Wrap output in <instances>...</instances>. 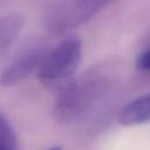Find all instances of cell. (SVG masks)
<instances>
[{"label":"cell","instance_id":"obj_1","mask_svg":"<svg viewBox=\"0 0 150 150\" xmlns=\"http://www.w3.org/2000/svg\"><path fill=\"white\" fill-rule=\"evenodd\" d=\"M82 59V43L75 36L68 38L46 53L38 76L46 86L63 87L71 80Z\"/></svg>","mask_w":150,"mask_h":150},{"label":"cell","instance_id":"obj_3","mask_svg":"<svg viewBox=\"0 0 150 150\" xmlns=\"http://www.w3.org/2000/svg\"><path fill=\"white\" fill-rule=\"evenodd\" d=\"M46 53L42 48L35 47L25 50L11 62L0 75V84L13 86L26 79L32 71L39 69Z\"/></svg>","mask_w":150,"mask_h":150},{"label":"cell","instance_id":"obj_4","mask_svg":"<svg viewBox=\"0 0 150 150\" xmlns=\"http://www.w3.org/2000/svg\"><path fill=\"white\" fill-rule=\"evenodd\" d=\"M118 122L123 125H136L150 122V93L125 104L118 114Z\"/></svg>","mask_w":150,"mask_h":150},{"label":"cell","instance_id":"obj_7","mask_svg":"<svg viewBox=\"0 0 150 150\" xmlns=\"http://www.w3.org/2000/svg\"><path fill=\"white\" fill-rule=\"evenodd\" d=\"M136 63H137V67H138L141 70L150 71V49L143 52V53L138 56Z\"/></svg>","mask_w":150,"mask_h":150},{"label":"cell","instance_id":"obj_6","mask_svg":"<svg viewBox=\"0 0 150 150\" xmlns=\"http://www.w3.org/2000/svg\"><path fill=\"white\" fill-rule=\"evenodd\" d=\"M0 150H19L16 134L6 116L0 111Z\"/></svg>","mask_w":150,"mask_h":150},{"label":"cell","instance_id":"obj_2","mask_svg":"<svg viewBox=\"0 0 150 150\" xmlns=\"http://www.w3.org/2000/svg\"><path fill=\"white\" fill-rule=\"evenodd\" d=\"M111 0H61L54 6L57 25L69 30L90 19Z\"/></svg>","mask_w":150,"mask_h":150},{"label":"cell","instance_id":"obj_8","mask_svg":"<svg viewBox=\"0 0 150 150\" xmlns=\"http://www.w3.org/2000/svg\"><path fill=\"white\" fill-rule=\"evenodd\" d=\"M48 150H62L60 146H53V148H50V149H48Z\"/></svg>","mask_w":150,"mask_h":150},{"label":"cell","instance_id":"obj_5","mask_svg":"<svg viewBox=\"0 0 150 150\" xmlns=\"http://www.w3.org/2000/svg\"><path fill=\"white\" fill-rule=\"evenodd\" d=\"M25 20L20 14L12 13L0 16V54L5 52L19 36Z\"/></svg>","mask_w":150,"mask_h":150}]
</instances>
